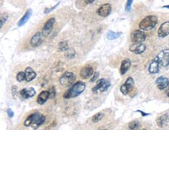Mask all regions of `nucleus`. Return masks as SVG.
I'll return each mask as SVG.
<instances>
[{"mask_svg":"<svg viewBox=\"0 0 169 169\" xmlns=\"http://www.w3.org/2000/svg\"><path fill=\"white\" fill-rule=\"evenodd\" d=\"M110 86H111V82L109 80L105 78H100L97 80L96 85L92 88V91L93 93L95 94H96L98 91H100V92H104L108 90Z\"/></svg>","mask_w":169,"mask_h":169,"instance_id":"5","label":"nucleus"},{"mask_svg":"<svg viewBox=\"0 0 169 169\" xmlns=\"http://www.w3.org/2000/svg\"><path fill=\"white\" fill-rule=\"evenodd\" d=\"M45 119L46 118L45 115L38 112H36L27 117L24 121V125L25 127H31L32 129H37L43 124Z\"/></svg>","mask_w":169,"mask_h":169,"instance_id":"1","label":"nucleus"},{"mask_svg":"<svg viewBox=\"0 0 169 169\" xmlns=\"http://www.w3.org/2000/svg\"><path fill=\"white\" fill-rule=\"evenodd\" d=\"M163 8H167V9H169V5H164V6H163Z\"/></svg>","mask_w":169,"mask_h":169,"instance_id":"37","label":"nucleus"},{"mask_svg":"<svg viewBox=\"0 0 169 169\" xmlns=\"http://www.w3.org/2000/svg\"><path fill=\"white\" fill-rule=\"evenodd\" d=\"M146 39V35L141 30H135L131 35V41L133 45L143 43Z\"/></svg>","mask_w":169,"mask_h":169,"instance_id":"6","label":"nucleus"},{"mask_svg":"<svg viewBox=\"0 0 169 169\" xmlns=\"http://www.w3.org/2000/svg\"><path fill=\"white\" fill-rule=\"evenodd\" d=\"M133 86H134V80L131 77H128L125 82L120 87V92L122 93L123 95H128L131 90H132Z\"/></svg>","mask_w":169,"mask_h":169,"instance_id":"7","label":"nucleus"},{"mask_svg":"<svg viewBox=\"0 0 169 169\" xmlns=\"http://www.w3.org/2000/svg\"><path fill=\"white\" fill-rule=\"evenodd\" d=\"M99 76H100V74L98 72H96L95 73H94L92 78H91V79H90V82H95L97 80V78H99Z\"/></svg>","mask_w":169,"mask_h":169,"instance_id":"31","label":"nucleus"},{"mask_svg":"<svg viewBox=\"0 0 169 169\" xmlns=\"http://www.w3.org/2000/svg\"><path fill=\"white\" fill-rule=\"evenodd\" d=\"M45 37L42 34V32H38L32 37L30 40V45L32 47H37L42 44Z\"/></svg>","mask_w":169,"mask_h":169,"instance_id":"11","label":"nucleus"},{"mask_svg":"<svg viewBox=\"0 0 169 169\" xmlns=\"http://www.w3.org/2000/svg\"><path fill=\"white\" fill-rule=\"evenodd\" d=\"M94 74V69L91 66H86L80 70V75L82 79H88Z\"/></svg>","mask_w":169,"mask_h":169,"instance_id":"14","label":"nucleus"},{"mask_svg":"<svg viewBox=\"0 0 169 169\" xmlns=\"http://www.w3.org/2000/svg\"><path fill=\"white\" fill-rule=\"evenodd\" d=\"M136 112H139V113H140L141 114V115H142V117H145V116H148V115H150V114H149V113H145V112H144L143 111H142V110H140V109H138V110H137V111H136Z\"/></svg>","mask_w":169,"mask_h":169,"instance_id":"34","label":"nucleus"},{"mask_svg":"<svg viewBox=\"0 0 169 169\" xmlns=\"http://www.w3.org/2000/svg\"><path fill=\"white\" fill-rule=\"evenodd\" d=\"M36 94V91L34 88L29 87L27 88H24L20 91V95L24 99H28L32 97Z\"/></svg>","mask_w":169,"mask_h":169,"instance_id":"15","label":"nucleus"},{"mask_svg":"<svg viewBox=\"0 0 169 169\" xmlns=\"http://www.w3.org/2000/svg\"><path fill=\"white\" fill-rule=\"evenodd\" d=\"M131 60L129 58H125L121 62V67H120V74H121V75L123 76L127 73L130 66H131Z\"/></svg>","mask_w":169,"mask_h":169,"instance_id":"21","label":"nucleus"},{"mask_svg":"<svg viewBox=\"0 0 169 169\" xmlns=\"http://www.w3.org/2000/svg\"><path fill=\"white\" fill-rule=\"evenodd\" d=\"M76 56V52L74 51L73 48H69V50H67L66 51V53H65V57L67 58H69V60H72L73 58H74Z\"/></svg>","mask_w":169,"mask_h":169,"instance_id":"24","label":"nucleus"},{"mask_svg":"<svg viewBox=\"0 0 169 169\" xmlns=\"http://www.w3.org/2000/svg\"><path fill=\"white\" fill-rule=\"evenodd\" d=\"M54 23H55V19L54 17H52L50 18L49 19H48L47 21L45 23V24L43 28V30H42V34H43L45 37H48V35L51 33Z\"/></svg>","mask_w":169,"mask_h":169,"instance_id":"9","label":"nucleus"},{"mask_svg":"<svg viewBox=\"0 0 169 169\" xmlns=\"http://www.w3.org/2000/svg\"><path fill=\"white\" fill-rule=\"evenodd\" d=\"M17 86H14L12 87V92H13V95H14V96H15L16 93H17Z\"/></svg>","mask_w":169,"mask_h":169,"instance_id":"35","label":"nucleus"},{"mask_svg":"<svg viewBox=\"0 0 169 169\" xmlns=\"http://www.w3.org/2000/svg\"><path fill=\"white\" fill-rule=\"evenodd\" d=\"M162 66L167 67L169 66V48L161 51L157 55Z\"/></svg>","mask_w":169,"mask_h":169,"instance_id":"8","label":"nucleus"},{"mask_svg":"<svg viewBox=\"0 0 169 169\" xmlns=\"http://www.w3.org/2000/svg\"><path fill=\"white\" fill-rule=\"evenodd\" d=\"M112 10V5L109 4H104L100 6L97 10V14L100 17H108L111 14Z\"/></svg>","mask_w":169,"mask_h":169,"instance_id":"10","label":"nucleus"},{"mask_svg":"<svg viewBox=\"0 0 169 169\" xmlns=\"http://www.w3.org/2000/svg\"><path fill=\"white\" fill-rule=\"evenodd\" d=\"M160 61L158 57H156L152 60L149 66V72L150 74H157L159 72V66H160Z\"/></svg>","mask_w":169,"mask_h":169,"instance_id":"13","label":"nucleus"},{"mask_svg":"<svg viewBox=\"0 0 169 169\" xmlns=\"http://www.w3.org/2000/svg\"><path fill=\"white\" fill-rule=\"evenodd\" d=\"M158 88L160 90H163L167 88L169 85V79L167 77L160 76L156 80Z\"/></svg>","mask_w":169,"mask_h":169,"instance_id":"16","label":"nucleus"},{"mask_svg":"<svg viewBox=\"0 0 169 169\" xmlns=\"http://www.w3.org/2000/svg\"><path fill=\"white\" fill-rule=\"evenodd\" d=\"M58 49L60 51H66L69 49V45L66 41H61L58 45Z\"/></svg>","mask_w":169,"mask_h":169,"instance_id":"27","label":"nucleus"},{"mask_svg":"<svg viewBox=\"0 0 169 169\" xmlns=\"http://www.w3.org/2000/svg\"><path fill=\"white\" fill-rule=\"evenodd\" d=\"M133 2V0H128V1H127L126 4H125V11L127 12H129V11H130V10H131Z\"/></svg>","mask_w":169,"mask_h":169,"instance_id":"30","label":"nucleus"},{"mask_svg":"<svg viewBox=\"0 0 169 169\" xmlns=\"http://www.w3.org/2000/svg\"><path fill=\"white\" fill-rule=\"evenodd\" d=\"M158 23V18L155 15H148L139 23V27L143 31H149L153 29Z\"/></svg>","mask_w":169,"mask_h":169,"instance_id":"3","label":"nucleus"},{"mask_svg":"<svg viewBox=\"0 0 169 169\" xmlns=\"http://www.w3.org/2000/svg\"><path fill=\"white\" fill-rule=\"evenodd\" d=\"M7 113L9 116V118H12L14 117V112H13V110L11 108H9L7 111Z\"/></svg>","mask_w":169,"mask_h":169,"instance_id":"33","label":"nucleus"},{"mask_svg":"<svg viewBox=\"0 0 169 169\" xmlns=\"http://www.w3.org/2000/svg\"><path fill=\"white\" fill-rule=\"evenodd\" d=\"M146 50V45L143 43H140L138 45H132L129 48V51L136 54H140L144 53Z\"/></svg>","mask_w":169,"mask_h":169,"instance_id":"17","label":"nucleus"},{"mask_svg":"<svg viewBox=\"0 0 169 169\" xmlns=\"http://www.w3.org/2000/svg\"><path fill=\"white\" fill-rule=\"evenodd\" d=\"M103 117H104V115H103V113H102V112L97 113L92 117V122L94 123L99 122L103 118Z\"/></svg>","mask_w":169,"mask_h":169,"instance_id":"25","label":"nucleus"},{"mask_svg":"<svg viewBox=\"0 0 169 169\" xmlns=\"http://www.w3.org/2000/svg\"><path fill=\"white\" fill-rule=\"evenodd\" d=\"M86 84L82 81H78L72 85V87L64 94V98L70 99L80 96L86 89Z\"/></svg>","mask_w":169,"mask_h":169,"instance_id":"2","label":"nucleus"},{"mask_svg":"<svg viewBox=\"0 0 169 169\" xmlns=\"http://www.w3.org/2000/svg\"><path fill=\"white\" fill-rule=\"evenodd\" d=\"M16 79L18 82H22L25 80V72H19L16 76Z\"/></svg>","mask_w":169,"mask_h":169,"instance_id":"28","label":"nucleus"},{"mask_svg":"<svg viewBox=\"0 0 169 169\" xmlns=\"http://www.w3.org/2000/svg\"><path fill=\"white\" fill-rule=\"evenodd\" d=\"M8 18V15L4 14V15H1V19H0V28H2L3 27V25L5 23V22L7 21V19Z\"/></svg>","mask_w":169,"mask_h":169,"instance_id":"29","label":"nucleus"},{"mask_svg":"<svg viewBox=\"0 0 169 169\" xmlns=\"http://www.w3.org/2000/svg\"><path fill=\"white\" fill-rule=\"evenodd\" d=\"M32 9H28L27 11L25 12V14L23 15V16L20 20L17 23L18 27H22V26H23L25 23H27V22L29 20V19H30L32 16Z\"/></svg>","mask_w":169,"mask_h":169,"instance_id":"19","label":"nucleus"},{"mask_svg":"<svg viewBox=\"0 0 169 169\" xmlns=\"http://www.w3.org/2000/svg\"><path fill=\"white\" fill-rule=\"evenodd\" d=\"M85 1V2L87 4H92V3H93L95 0H84Z\"/></svg>","mask_w":169,"mask_h":169,"instance_id":"36","label":"nucleus"},{"mask_svg":"<svg viewBox=\"0 0 169 169\" xmlns=\"http://www.w3.org/2000/svg\"><path fill=\"white\" fill-rule=\"evenodd\" d=\"M129 129H131V130H134V129H139L140 128V123L137 120H134V121H132L131 122H130L129 123Z\"/></svg>","mask_w":169,"mask_h":169,"instance_id":"26","label":"nucleus"},{"mask_svg":"<svg viewBox=\"0 0 169 169\" xmlns=\"http://www.w3.org/2000/svg\"><path fill=\"white\" fill-rule=\"evenodd\" d=\"M25 80L29 82L33 80L37 77V73L31 67H27L25 69Z\"/></svg>","mask_w":169,"mask_h":169,"instance_id":"20","label":"nucleus"},{"mask_svg":"<svg viewBox=\"0 0 169 169\" xmlns=\"http://www.w3.org/2000/svg\"><path fill=\"white\" fill-rule=\"evenodd\" d=\"M75 80V74L70 72H66L60 78L59 82L64 87H69L72 85Z\"/></svg>","mask_w":169,"mask_h":169,"instance_id":"4","label":"nucleus"},{"mask_svg":"<svg viewBox=\"0 0 169 169\" xmlns=\"http://www.w3.org/2000/svg\"><path fill=\"white\" fill-rule=\"evenodd\" d=\"M49 97H50V92H48V91L45 90L38 94L37 99V102L38 104L43 105Z\"/></svg>","mask_w":169,"mask_h":169,"instance_id":"18","label":"nucleus"},{"mask_svg":"<svg viewBox=\"0 0 169 169\" xmlns=\"http://www.w3.org/2000/svg\"><path fill=\"white\" fill-rule=\"evenodd\" d=\"M60 4V2H58L57 4H56L55 5H54L53 8H46L45 9V11H44V13L45 14H48V13H50V12H51V11H53L54 9L56 8L57 6Z\"/></svg>","mask_w":169,"mask_h":169,"instance_id":"32","label":"nucleus"},{"mask_svg":"<svg viewBox=\"0 0 169 169\" xmlns=\"http://www.w3.org/2000/svg\"><path fill=\"white\" fill-rule=\"evenodd\" d=\"M167 96L169 97V90H168V92H167Z\"/></svg>","mask_w":169,"mask_h":169,"instance_id":"38","label":"nucleus"},{"mask_svg":"<svg viewBox=\"0 0 169 169\" xmlns=\"http://www.w3.org/2000/svg\"><path fill=\"white\" fill-rule=\"evenodd\" d=\"M122 34L121 32H113L112 31H109L108 33H107L106 37L108 40H115L119 38L121 36Z\"/></svg>","mask_w":169,"mask_h":169,"instance_id":"23","label":"nucleus"},{"mask_svg":"<svg viewBox=\"0 0 169 169\" xmlns=\"http://www.w3.org/2000/svg\"><path fill=\"white\" fill-rule=\"evenodd\" d=\"M168 119H169V117L168 114H164L161 115V117H159L157 121L158 126L160 127L161 128H163V127L167 125Z\"/></svg>","mask_w":169,"mask_h":169,"instance_id":"22","label":"nucleus"},{"mask_svg":"<svg viewBox=\"0 0 169 169\" xmlns=\"http://www.w3.org/2000/svg\"><path fill=\"white\" fill-rule=\"evenodd\" d=\"M157 34L159 38H164L168 36L169 35V21H165L161 24Z\"/></svg>","mask_w":169,"mask_h":169,"instance_id":"12","label":"nucleus"}]
</instances>
